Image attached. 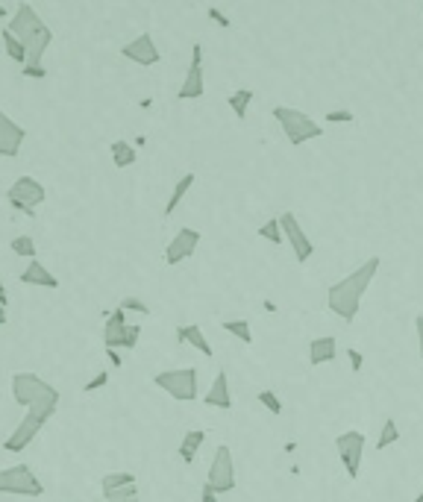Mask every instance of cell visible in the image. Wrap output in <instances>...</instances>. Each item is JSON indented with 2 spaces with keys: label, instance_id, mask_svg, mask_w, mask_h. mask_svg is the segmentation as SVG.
<instances>
[{
  "label": "cell",
  "instance_id": "8fae6325",
  "mask_svg": "<svg viewBox=\"0 0 423 502\" xmlns=\"http://www.w3.org/2000/svg\"><path fill=\"white\" fill-rule=\"evenodd\" d=\"M280 226H282V238L288 241L291 250H294V259L297 262H308V259H312L315 244H312V238L306 236V229L300 226L297 214L294 212H282L280 214Z\"/></svg>",
  "mask_w": 423,
  "mask_h": 502
},
{
  "label": "cell",
  "instance_id": "7bdbcfd3",
  "mask_svg": "<svg viewBox=\"0 0 423 502\" xmlns=\"http://www.w3.org/2000/svg\"><path fill=\"white\" fill-rule=\"evenodd\" d=\"M6 321H9V314H6V309H4V306H0V326H4Z\"/></svg>",
  "mask_w": 423,
  "mask_h": 502
},
{
  "label": "cell",
  "instance_id": "2e32d148",
  "mask_svg": "<svg viewBox=\"0 0 423 502\" xmlns=\"http://www.w3.org/2000/svg\"><path fill=\"white\" fill-rule=\"evenodd\" d=\"M203 403L209 408H221V411H230L233 408V394H230V379H226V371H218L215 382H212V388L203 397Z\"/></svg>",
  "mask_w": 423,
  "mask_h": 502
},
{
  "label": "cell",
  "instance_id": "4316f807",
  "mask_svg": "<svg viewBox=\"0 0 423 502\" xmlns=\"http://www.w3.org/2000/svg\"><path fill=\"white\" fill-rule=\"evenodd\" d=\"M226 332L233 335V338H238L241 344H253V332H250V323L241 321V317H233V321H223L221 323Z\"/></svg>",
  "mask_w": 423,
  "mask_h": 502
},
{
  "label": "cell",
  "instance_id": "d6a6232c",
  "mask_svg": "<svg viewBox=\"0 0 423 502\" xmlns=\"http://www.w3.org/2000/svg\"><path fill=\"white\" fill-rule=\"evenodd\" d=\"M121 309L124 311H136V314H150V306L144 303L141 297H124L121 300Z\"/></svg>",
  "mask_w": 423,
  "mask_h": 502
},
{
  "label": "cell",
  "instance_id": "9a60e30c",
  "mask_svg": "<svg viewBox=\"0 0 423 502\" xmlns=\"http://www.w3.org/2000/svg\"><path fill=\"white\" fill-rule=\"evenodd\" d=\"M24 139H27V129L21 124H15L9 115L0 109V156L15 159V156L21 153Z\"/></svg>",
  "mask_w": 423,
  "mask_h": 502
},
{
  "label": "cell",
  "instance_id": "7c38bea8",
  "mask_svg": "<svg viewBox=\"0 0 423 502\" xmlns=\"http://www.w3.org/2000/svg\"><path fill=\"white\" fill-rule=\"evenodd\" d=\"M200 232L197 229H191V226H180L176 229V236L171 238V244L165 247V264H180V262H186V259H191L194 256V250L200 247Z\"/></svg>",
  "mask_w": 423,
  "mask_h": 502
},
{
  "label": "cell",
  "instance_id": "ee69618b",
  "mask_svg": "<svg viewBox=\"0 0 423 502\" xmlns=\"http://www.w3.org/2000/svg\"><path fill=\"white\" fill-rule=\"evenodd\" d=\"M265 311H276V303H273V300H265Z\"/></svg>",
  "mask_w": 423,
  "mask_h": 502
},
{
  "label": "cell",
  "instance_id": "ac0fdd59",
  "mask_svg": "<svg viewBox=\"0 0 423 502\" xmlns=\"http://www.w3.org/2000/svg\"><path fill=\"white\" fill-rule=\"evenodd\" d=\"M176 344H188V347H194L197 353H203L206 359H212L215 353H212V344H209V338L203 335V329L197 326V323H186V326H176Z\"/></svg>",
  "mask_w": 423,
  "mask_h": 502
},
{
  "label": "cell",
  "instance_id": "8992f818",
  "mask_svg": "<svg viewBox=\"0 0 423 502\" xmlns=\"http://www.w3.org/2000/svg\"><path fill=\"white\" fill-rule=\"evenodd\" d=\"M6 200H9V206L15 212H24L27 217H32V214H36V209L47 200V188L41 186L36 176H18L6 188Z\"/></svg>",
  "mask_w": 423,
  "mask_h": 502
},
{
  "label": "cell",
  "instance_id": "f546056e",
  "mask_svg": "<svg viewBox=\"0 0 423 502\" xmlns=\"http://www.w3.org/2000/svg\"><path fill=\"white\" fill-rule=\"evenodd\" d=\"M103 499H106V502H138V484H129V488L103 494Z\"/></svg>",
  "mask_w": 423,
  "mask_h": 502
},
{
  "label": "cell",
  "instance_id": "7a4b0ae2",
  "mask_svg": "<svg viewBox=\"0 0 423 502\" xmlns=\"http://www.w3.org/2000/svg\"><path fill=\"white\" fill-rule=\"evenodd\" d=\"M6 30L12 32L15 39H21V44L27 47V65L24 68H44L41 59H44L47 47H51V41H53V30L39 18V12L32 9L30 4H21L18 9H15Z\"/></svg>",
  "mask_w": 423,
  "mask_h": 502
},
{
  "label": "cell",
  "instance_id": "5bb4252c",
  "mask_svg": "<svg viewBox=\"0 0 423 502\" xmlns=\"http://www.w3.org/2000/svg\"><path fill=\"white\" fill-rule=\"evenodd\" d=\"M206 91V82H203V44H194L191 47V65H188V74L183 79L180 91L176 97L180 100H197Z\"/></svg>",
  "mask_w": 423,
  "mask_h": 502
},
{
  "label": "cell",
  "instance_id": "ffe728a7",
  "mask_svg": "<svg viewBox=\"0 0 423 502\" xmlns=\"http://www.w3.org/2000/svg\"><path fill=\"white\" fill-rule=\"evenodd\" d=\"M203 441H206V432H203V429L186 432L183 441H180V446H176V456H180V461H183V464H194V458H197Z\"/></svg>",
  "mask_w": 423,
  "mask_h": 502
},
{
  "label": "cell",
  "instance_id": "603a6c76",
  "mask_svg": "<svg viewBox=\"0 0 423 502\" xmlns=\"http://www.w3.org/2000/svg\"><path fill=\"white\" fill-rule=\"evenodd\" d=\"M129 484H136V473H129V470H115V473H106V476L100 479L103 494H112V491L129 488Z\"/></svg>",
  "mask_w": 423,
  "mask_h": 502
},
{
  "label": "cell",
  "instance_id": "ab89813d",
  "mask_svg": "<svg viewBox=\"0 0 423 502\" xmlns=\"http://www.w3.org/2000/svg\"><path fill=\"white\" fill-rule=\"evenodd\" d=\"M24 77H30V79H44L47 71H44V68H24Z\"/></svg>",
  "mask_w": 423,
  "mask_h": 502
},
{
  "label": "cell",
  "instance_id": "ba28073f",
  "mask_svg": "<svg viewBox=\"0 0 423 502\" xmlns=\"http://www.w3.org/2000/svg\"><path fill=\"white\" fill-rule=\"evenodd\" d=\"M53 417V411H41V408H30L24 417H21V423H15L12 435L4 441V449L6 453H24V449L39 438V432L47 426V420Z\"/></svg>",
  "mask_w": 423,
  "mask_h": 502
},
{
  "label": "cell",
  "instance_id": "f1b7e54d",
  "mask_svg": "<svg viewBox=\"0 0 423 502\" xmlns=\"http://www.w3.org/2000/svg\"><path fill=\"white\" fill-rule=\"evenodd\" d=\"M259 236H262L265 241L271 244H282V226H280V217H271V221H265L262 226H259Z\"/></svg>",
  "mask_w": 423,
  "mask_h": 502
},
{
  "label": "cell",
  "instance_id": "7402d4cb",
  "mask_svg": "<svg viewBox=\"0 0 423 502\" xmlns=\"http://www.w3.org/2000/svg\"><path fill=\"white\" fill-rule=\"evenodd\" d=\"M197 182V176L194 174H186V176H180V182L174 186V191H171V197H168V203H165V214H174L176 212V206L186 200V194L191 191V186Z\"/></svg>",
  "mask_w": 423,
  "mask_h": 502
},
{
  "label": "cell",
  "instance_id": "cb8c5ba5",
  "mask_svg": "<svg viewBox=\"0 0 423 502\" xmlns=\"http://www.w3.org/2000/svg\"><path fill=\"white\" fill-rule=\"evenodd\" d=\"M253 91L250 89H238V91H233L230 97H226V103H230V109L235 112V118H247V109H250V103H253Z\"/></svg>",
  "mask_w": 423,
  "mask_h": 502
},
{
  "label": "cell",
  "instance_id": "8d00e7d4",
  "mask_svg": "<svg viewBox=\"0 0 423 502\" xmlns=\"http://www.w3.org/2000/svg\"><path fill=\"white\" fill-rule=\"evenodd\" d=\"M347 361H350V371H353V373H359L362 367H365V356H362L356 347H350V349H347Z\"/></svg>",
  "mask_w": 423,
  "mask_h": 502
},
{
  "label": "cell",
  "instance_id": "4dcf8cb0",
  "mask_svg": "<svg viewBox=\"0 0 423 502\" xmlns=\"http://www.w3.org/2000/svg\"><path fill=\"white\" fill-rule=\"evenodd\" d=\"M259 403H262L273 417H280L282 414V403H280V397H276L271 388H265V391H259Z\"/></svg>",
  "mask_w": 423,
  "mask_h": 502
},
{
  "label": "cell",
  "instance_id": "1f68e13d",
  "mask_svg": "<svg viewBox=\"0 0 423 502\" xmlns=\"http://www.w3.org/2000/svg\"><path fill=\"white\" fill-rule=\"evenodd\" d=\"M109 385V371H97L86 385H83V394H94V391H100Z\"/></svg>",
  "mask_w": 423,
  "mask_h": 502
},
{
  "label": "cell",
  "instance_id": "3957f363",
  "mask_svg": "<svg viewBox=\"0 0 423 502\" xmlns=\"http://www.w3.org/2000/svg\"><path fill=\"white\" fill-rule=\"evenodd\" d=\"M12 399L21 408H41V411H53L59 408V391L51 382H44L39 373H15L12 376Z\"/></svg>",
  "mask_w": 423,
  "mask_h": 502
},
{
  "label": "cell",
  "instance_id": "f35d334b",
  "mask_svg": "<svg viewBox=\"0 0 423 502\" xmlns=\"http://www.w3.org/2000/svg\"><path fill=\"white\" fill-rule=\"evenodd\" d=\"M106 359H109L112 367H124V359H121L118 349H106Z\"/></svg>",
  "mask_w": 423,
  "mask_h": 502
},
{
  "label": "cell",
  "instance_id": "bcb514c9",
  "mask_svg": "<svg viewBox=\"0 0 423 502\" xmlns=\"http://www.w3.org/2000/svg\"><path fill=\"white\" fill-rule=\"evenodd\" d=\"M415 502H423V488H420V494L415 496Z\"/></svg>",
  "mask_w": 423,
  "mask_h": 502
},
{
  "label": "cell",
  "instance_id": "5b68a950",
  "mask_svg": "<svg viewBox=\"0 0 423 502\" xmlns=\"http://www.w3.org/2000/svg\"><path fill=\"white\" fill-rule=\"evenodd\" d=\"M153 385L171 394L180 403L197 399V367H174V371H162L153 376Z\"/></svg>",
  "mask_w": 423,
  "mask_h": 502
},
{
  "label": "cell",
  "instance_id": "e575fe53",
  "mask_svg": "<svg viewBox=\"0 0 423 502\" xmlns=\"http://www.w3.org/2000/svg\"><path fill=\"white\" fill-rule=\"evenodd\" d=\"M330 124H353L356 121V115L350 112V109H332V112H327L323 115Z\"/></svg>",
  "mask_w": 423,
  "mask_h": 502
},
{
  "label": "cell",
  "instance_id": "52a82bcc",
  "mask_svg": "<svg viewBox=\"0 0 423 502\" xmlns=\"http://www.w3.org/2000/svg\"><path fill=\"white\" fill-rule=\"evenodd\" d=\"M0 494H6V496H41L44 484L36 473H32V467L15 464V467H4V470H0Z\"/></svg>",
  "mask_w": 423,
  "mask_h": 502
},
{
  "label": "cell",
  "instance_id": "d590c367",
  "mask_svg": "<svg viewBox=\"0 0 423 502\" xmlns=\"http://www.w3.org/2000/svg\"><path fill=\"white\" fill-rule=\"evenodd\" d=\"M206 15H209V18H212V21H215L218 27H223V30H230V27H233V21H230V15H223V12L218 9V6H209V9H206Z\"/></svg>",
  "mask_w": 423,
  "mask_h": 502
},
{
  "label": "cell",
  "instance_id": "83f0119b",
  "mask_svg": "<svg viewBox=\"0 0 423 502\" xmlns=\"http://www.w3.org/2000/svg\"><path fill=\"white\" fill-rule=\"evenodd\" d=\"M12 253L32 262L39 256V247H36V241H32V236H15L12 238Z\"/></svg>",
  "mask_w": 423,
  "mask_h": 502
},
{
  "label": "cell",
  "instance_id": "f6af8a7d",
  "mask_svg": "<svg viewBox=\"0 0 423 502\" xmlns=\"http://www.w3.org/2000/svg\"><path fill=\"white\" fill-rule=\"evenodd\" d=\"M6 15H9V9H6L4 4H0V18H6Z\"/></svg>",
  "mask_w": 423,
  "mask_h": 502
},
{
  "label": "cell",
  "instance_id": "74e56055",
  "mask_svg": "<svg viewBox=\"0 0 423 502\" xmlns=\"http://www.w3.org/2000/svg\"><path fill=\"white\" fill-rule=\"evenodd\" d=\"M415 329H417V349H420V359H423V314L415 317Z\"/></svg>",
  "mask_w": 423,
  "mask_h": 502
},
{
  "label": "cell",
  "instance_id": "484cf974",
  "mask_svg": "<svg viewBox=\"0 0 423 502\" xmlns=\"http://www.w3.org/2000/svg\"><path fill=\"white\" fill-rule=\"evenodd\" d=\"M4 44H6V56L24 68V65H27V47L21 44V39H15L9 30H4Z\"/></svg>",
  "mask_w": 423,
  "mask_h": 502
},
{
  "label": "cell",
  "instance_id": "9c48e42d",
  "mask_svg": "<svg viewBox=\"0 0 423 502\" xmlns=\"http://www.w3.org/2000/svg\"><path fill=\"white\" fill-rule=\"evenodd\" d=\"M365 444H367L365 432H356V429L341 432L338 438H335V453H338L341 464H344V470H347V479H350V482H356V479H359V473H362Z\"/></svg>",
  "mask_w": 423,
  "mask_h": 502
},
{
  "label": "cell",
  "instance_id": "836d02e7",
  "mask_svg": "<svg viewBox=\"0 0 423 502\" xmlns=\"http://www.w3.org/2000/svg\"><path fill=\"white\" fill-rule=\"evenodd\" d=\"M138 341H141V326L129 323V326H126V332H124V344H121V349H136V347H138Z\"/></svg>",
  "mask_w": 423,
  "mask_h": 502
},
{
  "label": "cell",
  "instance_id": "4fadbf2b",
  "mask_svg": "<svg viewBox=\"0 0 423 502\" xmlns=\"http://www.w3.org/2000/svg\"><path fill=\"white\" fill-rule=\"evenodd\" d=\"M121 56L129 59V62H136V65H141V68H150V65L162 62V53H159V47H156L150 32H141V36H136L129 44H124L121 47Z\"/></svg>",
  "mask_w": 423,
  "mask_h": 502
},
{
  "label": "cell",
  "instance_id": "d4e9b609",
  "mask_svg": "<svg viewBox=\"0 0 423 502\" xmlns=\"http://www.w3.org/2000/svg\"><path fill=\"white\" fill-rule=\"evenodd\" d=\"M400 438H403V435H400V426H397V420H394V417H388V420L382 423L379 438H377V449H388V446H394Z\"/></svg>",
  "mask_w": 423,
  "mask_h": 502
},
{
  "label": "cell",
  "instance_id": "30bf717a",
  "mask_svg": "<svg viewBox=\"0 0 423 502\" xmlns=\"http://www.w3.org/2000/svg\"><path fill=\"white\" fill-rule=\"evenodd\" d=\"M206 484H209V488L215 491V494H230V491H235V484H238V479H235V461H233V449L226 446V444H221V446L215 449V456H212Z\"/></svg>",
  "mask_w": 423,
  "mask_h": 502
},
{
  "label": "cell",
  "instance_id": "277c9868",
  "mask_svg": "<svg viewBox=\"0 0 423 502\" xmlns=\"http://www.w3.org/2000/svg\"><path fill=\"white\" fill-rule=\"evenodd\" d=\"M273 118H276V124H280V129L285 132L288 144H294V147H300V144H306V141L323 136V127L315 124L303 109H294V106H273Z\"/></svg>",
  "mask_w": 423,
  "mask_h": 502
},
{
  "label": "cell",
  "instance_id": "44dd1931",
  "mask_svg": "<svg viewBox=\"0 0 423 502\" xmlns=\"http://www.w3.org/2000/svg\"><path fill=\"white\" fill-rule=\"evenodd\" d=\"M109 153H112V165H115V167H129V165H136V159H138L136 147L129 144V141H124V139L112 141L109 144Z\"/></svg>",
  "mask_w": 423,
  "mask_h": 502
},
{
  "label": "cell",
  "instance_id": "e0dca14e",
  "mask_svg": "<svg viewBox=\"0 0 423 502\" xmlns=\"http://www.w3.org/2000/svg\"><path fill=\"white\" fill-rule=\"evenodd\" d=\"M18 282H24V285H39V288H59V279L47 271V267L39 262V259H32L27 262V267L18 273Z\"/></svg>",
  "mask_w": 423,
  "mask_h": 502
},
{
  "label": "cell",
  "instance_id": "6da1fadb",
  "mask_svg": "<svg viewBox=\"0 0 423 502\" xmlns=\"http://www.w3.org/2000/svg\"><path fill=\"white\" fill-rule=\"evenodd\" d=\"M382 267V259L379 256H370L365 264H359L353 273H347L341 282H335V285H330L327 291V306L332 314H338L344 323H353L356 314H359L362 309V300L370 288V282L377 279Z\"/></svg>",
  "mask_w": 423,
  "mask_h": 502
},
{
  "label": "cell",
  "instance_id": "b9f144b4",
  "mask_svg": "<svg viewBox=\"0 0 423 502\" xmlns=\"http://www.w3.org/2000/svg\"><path fill=\"white\" fill-rule=\"evenodd\" d=\"M0 306H4V309L9 306V294H6V282L4 279H0Z\"/></svg>",
  "mask_w": 423,
  "mask_h": 502
},
{
  "label": "cell",
  "instance_id": "d6986e66",
  "mask_svg": "<svg viewBox=\"0 0 423 502\" xmlns=\"http://www.w3.org/2000/svg\"><path fill=\"white\" fill-rule=\"evenodd\" d=\"M335 356H338V341L332 338V335L312 338V344H308V361H312V367L330 364V361H335Z\"/></svg>",
  "mask_w": 423,
  "mask_h": 502
},
{
  "label": "cell",
  "instance_id": "60d3db41",
  "mask_svg": "<svg viewBox=\"0 0 423 502\" xmlns=\"http://www.w3.org/2000/svg\"><path fill=\"white\" fill-rule=\"evenodd\" d=\"M200 499H203V502H218V494L212 491L209 484H203V494H200Z\"/></svg>",
  "mask_w": 423,
  "mask_h": 502
}]
</instances>
